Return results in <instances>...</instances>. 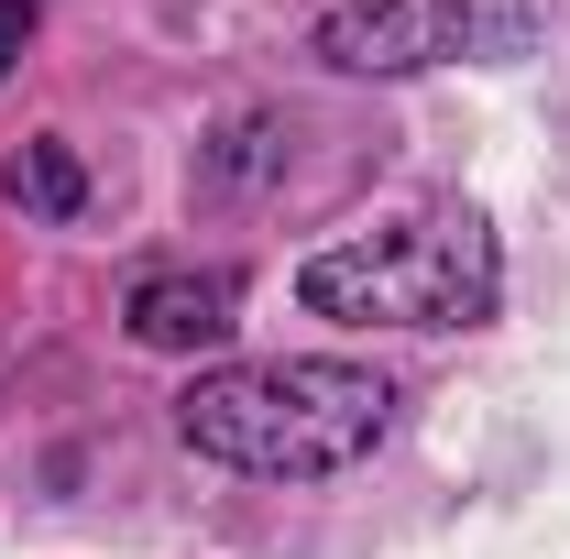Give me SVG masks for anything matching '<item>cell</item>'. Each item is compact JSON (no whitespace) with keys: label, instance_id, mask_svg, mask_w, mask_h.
<instances>
[{"label":"cell","instance_id":"7a4b0ae2","mask_svg":"<svg viewBox=\"0 0 570 559\" xmlns=\"http://www.w3.org/2000/svg\"><path fill=\"white\" fill-rule=\"evenodd\" d=\"M494 231L472 209H428V219H395V231H362V242H330L296 264V296L318 318H373V330H472L494 318Z\"/></svg>","mask_w":570,"mask_h":559},{"label":"cell","instance_id":"3957f363","mask_svg":"<svg viewBox=\"0 0 570 559\" xmlns=\"http://www.w3.org/2000/svg\"><path fill=\"white\" fill-rule=\"evenodd\" d=\"M483 45V11L472 0H362V11H330L318 22V56L352 77H406V67H439Z\"/></svg>","mask_w":570,"mask_h":559},{"label":"cell","instance_id":"277c9868","mask_svg":"<svg viewBox=\"0 0 570 559\" xmlns=\"http://www.w3.org/2000/svg\"><path fill=\"white\" fill-rule=\"evenodd\" d=\"M121 318H132L142 351H219L230 330H242V285L219 275V264L209 275H142Z\"/></svg>","mask_w":570,"mask_h":559},{"label":"cell","instance_id":"5b68a950","mask_svg":"<svg viewBox=\"0 0 570 559\" xmlns=\"http://www.w3.org/2000/svg\"><path fill=\"white\" fill-rule=\"evenodd\" d=\"M0 187H11L22 209H45V219H67V209H77V165H67V154H56V143H22Z\"/></svg>","mask_w":570,"mask_h":559},{"label":"cell","instance_id":"6da1fadb","mask_svg":"<svg viewBox=\"0 0 570 559\" xmlns=\"http://www.w3.org/2000/svg\"><path fill=\"white\" fill-rule=\"evenodd\" d=\"M384 406L395 395L362 362H230V373H198L176 395V428L219 472L318 483V472H352L362 450L384 439Z\"/></svg>","mask_w":570,"mask_h":559},{"label":"cell","instance_id":"8992f818","mask_svg":"<svg viewBox=\"0 0 570 559\" xmlns=\"http://www.w3.org/2000/svg\"><path fill=\"white\" fill-rule=\"evenodd\" d=\"M22 45H33V11H22V0H0V77H11V56H22Z\"/></svg>","mask_w":570,"mask_h":559}]
</instances>
